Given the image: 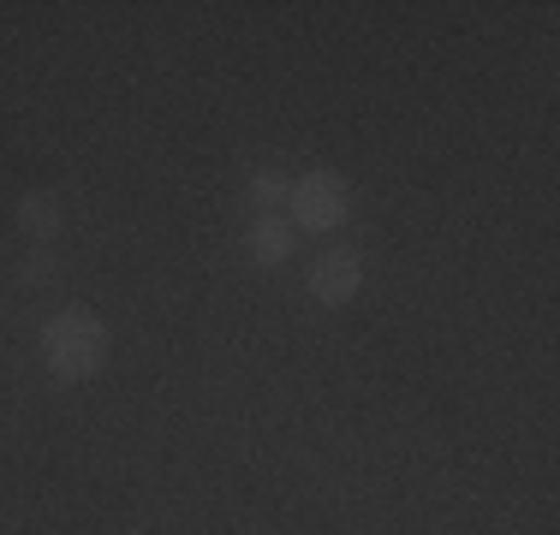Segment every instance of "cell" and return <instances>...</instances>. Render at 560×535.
Returning a JSON list of instances; mask_svg holds the SVG:
<instances>
[{
    "label": "cell",
    "mask_w": 560,
    "mask_h": 535,
    "mask_svg": "<svg viewBox=\"0 0 560 535\" xmlns=\"http://www.w3.org/2000/svg\"><path fill=\"white\" fill-rule=\"evenodd\" d=\"M19 226H24V233H31V238H36V245H48V238L60 233V209H55V197L31 191V197H24V203H19Z\"/></svg>",
    "instance_id": "cell-5"
},
{
    "label": "cell",
    "mask_w": 560,
    "mask_h": 535,
    "mask_svg": "<svg viewBox=\"0 0 560 535\" xmlns=\"http://www.w3.org/2000/svg\"><path fill=\"white\" fill-rule=\"evenodd\" d=\"M292 221L311 226V233H328V226L346 221V179L340 173H304L292 185Z\"/></svg>",
    "instance_id": "cell-2"
},
{
    "label": "cell",
    "mask_w": 560,
    "mask_h": 535,
    "mask_svg": "<svg viewBox=\"0 0 560 535\" xmlns=\"http://www.w3.org/2000/svg\"><path fill=\"white\" fill-rule=\"evenodd\" d=\"M358 280H364V268H358L352 250H323L311 268V298H323V304H346L358 292Z\"/></svg>",
    "instance_id": "cell-3"
},
{
    "label": "cell",
    "mask_w": 560,
    "mask_h": 535,
    "mask_svg": "<svg viewBox=\"0 0 560 535\" xmlns=\"http://www.w3.org/2000/svg\"><path fill=\"white\" fill-rule=\"evenodd\" d=\"M250 197H257L262 209H275L280 197H287V179H280V173H257V179H250Z\"/></svg>",
    "instance_id": "cell-6"
},
{
    "label": "cell",
    "mask_w": 560,
    "mask_h": 535,
    "mask_svg": "<svg viewBox=\"0 0 560 535\" xmlns=\"http://www.w3.org/2000/svg\"><path fill=\"white\" fill-rule=\"evenodd\" d=\"M43 357L60 381H84L108 364V328H102L90 310H60L43 328Z\"/></svg>",
    "instance_id": "cell-1"
},
{
    "label": "cell",
    "mask_w": 560,
    "mask_h": 535,
    "mask_svg": "<svg viewBox=\"0 0 560 535\" xmlns=\"http://www.w3.org/2000/svg\"><path fill=\"white\" fill-rule=\"evenodd\" d=\"M250 257L257 262H287L292 257V233H287V221H275V214H262L257 226H250Z\"/></svg>",
    "instance_id": "cell-4"
}]
</instances>
